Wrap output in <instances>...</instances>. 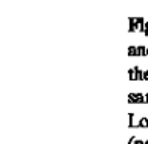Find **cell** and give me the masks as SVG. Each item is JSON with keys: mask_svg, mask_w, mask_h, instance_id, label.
Wrapping results in <instances>:
<instances>
[{"mask_svg": "<svg viewBox=\"0 0 148 144\" xmlns=\"http://www.w3.org/2000/svg\"><path fill=\"white\" fill-rule=\"evenodd\" d=\"M128 102L130 104H143L145 102V95L143 93H130Z\"/></svg>", "mask_w": 148, "mask_h": 144, "instance_id": "1", "label": "cell"}, {"mask_svg": "<svg viewBox=\"0 0 148 144\" xmlns=\"http://www.w3.org/2000/svg\"><path fill=\"white\" fill-rule=\"evenodd\" d=\"M137 125L142 129H147L148 127V116H142V118L137 119Z\"/></svg>", "mask_w": 148, "mask_h": 144, "instance_id": "2", "label": "cell"}, {"mask_svg": "<svg viewBox=\"0 0 148 144\" xmlns=\"http://www.w3.org/2000/svg\"><path fill=\"white\" fill-rule=\"evenodd\" d=\"M136 56H147V46L145 45H137L136 46Z\"/></svg>", "mask_w": 148, "mask_h": 144, "instance_id": "3", "label": "cell"}, {"mask_svg": "<svg viewBox=\"0 0 148 144\" xmlns=\"http://www.w3.org/2000/svg\"><path fill=\"white\" fill-rule=\"evenodd\" d=\"M134 118H136V113L134 111H130L128 113V127H134Z\"/></svg>", "mask_w": 148, "mask_h": 144, "instance_id": "4", "label": "cell"}, {"mask_svg": "<svg viewBox=\"0 0 148 144\" xmlns=\"http://www.w3.org/2000/svg\"><path fill=\"white\" fill-rule=\"evenodd\" d=\"M128 56H136V46H128Z\"/></svg>", "mask_w": 148, "mask_h": 144, "instance_id": "5", "label": "cell"}, {"mask_svg": "<svg viewBox=\"0 0 148 144\" xmlns=\"http://www.w3.org/2000/svg\"><path fill=\"white\" fill-rule=\"evenodd\" d=\"M136 139H137V136H136V135H133V136L128 139V144H136Z\"/></svg>", "mask_w": 148, "mask_h": 144, "instance_id": "6", "label": "cell"}, {"mask_svg": "<svg viewBox=\"0 0 148 144\" xmlns=\"http://www.w3.org/2000/svg\"><path fill=\"white\" fill-rule=\"evenodd\" d=\"M143 81H148V70H143Z\"/></svg>", "mask_w": 148, "mask_h": 144, "instance_id": "7", "label": "cell"}, {"mask_svg": "<svg viewBox=\"0 0 148 144\" xmlns=\"http://www.w3.org/2000/svg\"><path fill=\"white\" fill-rule=\"evenodd\" d=\"M145 102H148V93H145Z\"/></svg>", "mask_w": 148, "mask_h": 144, "instance_id": "8", "label": "cell"}, {"mask_svg": "<svg viewBox=\"0 0 148 144\" xmlns=\"http://www.w3.org/2000/svg\"><path fill=\"white\" fill-rule=\"evenodd\" d=\"M145 144H148V139H145Z\"/></svg>", "mask_w": 148, "mask_h": 144, "instance_id": "9", "label": "cell"}, {"mask_svg": "<svg viewBox=\"0 0 148 144\" xmlns=\"http://www.w3.org/2000/svg\"><path fill=\"white\" fill-rule=\"evenodd\" d=\"M147 56H148V46H147Z\"/></svg>", "mask_w": 148, "mask_h": 144, "instance_id": "10", "label": "cell"}]
</instances>
